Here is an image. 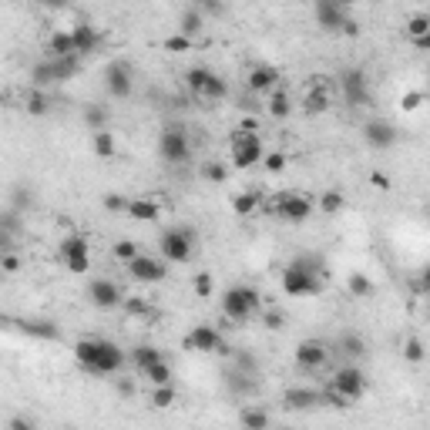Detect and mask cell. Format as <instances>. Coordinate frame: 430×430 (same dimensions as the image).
Instances as JSON below:
<instances>
[{
    "instance_id": "6da1fadb",
    "label": "cell",
    "mask_w": 430,
    "mask_h": 430,
    "mask_svg": "<svg viewBox=\"0 0 430 430\" xmlns=\"http://www.w3.org/2000/svg\"><path fill=\"white\" fill-rule=\"evenodd\" d=\"M74 360L81 363V370H88L94 377H115L124 367V350L111 339H77Z\"/></svg>"
},
{
    "instance_id": "7a4b0ae2",
    "label": "cell",
    "mask_w": 430,
    "mask_h": 430,
    "mask_svg": "<svg viewBox=\"0 0 430 430\" xmlns=\"http://www.w3.org/2000/svg\"><path fill=\"white\" fill-rule=\"evenodd\" d=\"M326 282V266L316 256H296L282 269V292L286 296H316Z\"/></svg>"
},
{
    "instance_id": "3957f363",
    "label": "cell",
    "mask_w": 430,
    "mask_h": 430,
    "mask_svg": "<svg viewBox=\"0 0 430 430\" xmlns=\"http://www.w3.org/2000/svg\"><path fill=\"white\" fill-rule=\"evenodd\" d=\"M262 309V296L252 286H229L222 292V313L232 322H249Z\"/></svg>"
},
{
    "instance_id": "277c9868",
    "label": "cell",
    "mask_w": 430,
    "mask_h": 430,
    "mask_svg": "<svg viewBox=\"0 0 430 430\" xmlns=\"http://www.w3.org/2000/svg\"><path fill=\"white\" fill-rule=\"evenodd\" d=\"M158 246H162V259L175 262V266H185L192 259V249H195V229L188 226H171L158 235Z\"/></svg>"
},
{
    "instance_id": "5b68a950",
    "label": "cell",
    "mask_w": 430,
    "mask_h": 430,
    "mask_svg": "<svg viewBox=\"0 0 430 430\" xmlns=\"http://www.w3.org/2000/svg\"><path fill=\"white\" fill-rule=\"evenodd\" d=\"M229 152H232V165H235L239 171L252 169V165H262V158H266V148H262L259 135L242 131V128H235V131H232Z\"/></svg>"
},
{
    "instance_id": "8992f818",
    "label": "cell",
    "mask_w": 430,
    "mask_h": 430,
    "mask_svg": "<svg viewBox=\"0 0 430 430\" xmlns=\"http://www.w3.org/2000/svg\"><path fill=\"white\" fill-rule=\"evenodd\" d=\"M266 212H273L276 219H282V222L303 226V222H309V215H313V202H309L306 195L286 192V195H279L276 202H266Z\"/></svg>"
},
{
    "instance_id": "52a82bcc",
    "label": "cell",
    "mask_w": 430,
    "mask_h": 430,
    "mask_svg": "<svg viewBox=\"0 0 430 430\" xmlns=\"http://www.w3.org/2000/svg\"><path fill=\"white\" fill-rule=\"evenodd\" d=\"M185 350H192V353H219V356H229L232 350L226 346V339H222V333L215 330V326H209V322H199L195 330H188L182 339Z\"/></svg>"
},
{
    "instance_id": "ba28073f",
    "label": "cell",
    "mask_w": 430,
    "mask_h": 430,
    "mask_svg": "<svg viewBox=\"0 0 430 430\" xmlns=\"http://www.w3.org/2000/svg\"><path fill=\"white\" fill-rule=\"evenodd\" d=\"M58 256H61L64 269L74 273V276H81V273L91 269V246H88L84 235H67L61 246H58Z\"/></svg>"
},
{
    "instance_id": "9c48e42d",
    "label": "cell",
    "mask_w": 430,
    "mask_h": 430,
    "mask_svg": "<svg viewBox=\"0 0 430 430\" xmlns=\"http://www.w3.org/2000/svg\"><path fill=\"white\" fill-rule=\"evenodd\" d=\"M158 155L171 162V165H182L192 158V145H188V135H185L178 124H171V128H162V135H158Z\"/></svg>"
},
{
    "instance_id": "30bf717a",
    "label": "cell",
    "mask_w": 430,
    "mask_h": 430,
    "mask_svg": "<svg viewBox=\"0 0 430 430\" xmlns=\"http://www.w3.org/2000/svg\"><path fill=\"white\" fill-rule=\"evenodd\" d=\"M339 91L350 107H367L370 105V88H367V71L363 67H343L339 71Z\"/></svg>"
},
{
    "instance_id": "8fae6325",
    "label": "cell",
    "mask_w": 430,
    "mask_h": 430,
    "mask_svg": "<svg viewBox=\"0 0 430 430\" xmlns=\"http://www.w3.org/2000/svg\"><path fill=\"white\" fill-rule=\"evenodd\" d=\"M330 386H333L337 393H343L350 403H356V400L367 393V377H363V370H360V367H353V363H350V367H339L337 373H333Z\"/></svg>"
},
{
    "instance_id": "7c38bea8",
    "label": "cell",
    "mask_w": 430,
    "mask_h": 430,
    "mask_svg": "<svg viewBox=\"0 0 430 430\" xmlns=\"http://www.w3.org/2000/svg\"><path fill=\"white\" fill-rule=\"evenodd\" d=\"M105 91L111 98H128L135 91V71L128 61H111L105 67Z\"/></svg>"
},
{
    "instance_id": "4fadbf2b",
    "label": "cell",
    "mask_w": 430,
    "mask_h": 430,
    "mask_svg": "<svg viewBox=\"0 0 430 430\" xmlns=\"http://www.w3.org/2000/svg\"><path fill=\"white\" fill-rule=\"evenodd\" d=\"M330 111V77L313 74L306 81V94H303V115L316 118V115H326Z\"/></svg>"
},
{
    "instance_id": "5bb4252c",
    "label": "cell",
    "mask_w": 430,
    "mask_h": 430,
    "mask_svg": "<svg viewBox=\"0 0 430 430\" xmlns=\"http://www.w3.org/2000/svg\"><path fill=\"white\" fill-rule=\"evenodd\" d=\"M326 360H330V346H326L322 339H303V343L296 346V367L306 370V373L322 370Z\"/></svg>"
},
{
    "instance_id": "9a60e30c",
    "label": "cell",
    "mask_w": 430,
    "mask_h": 430,
    "mask_svg": "<svg viewBox=\"0 0 430 430\" xmlns=\"http://www.w3.org/2000/svg\"><path fill=\"white\" fill-rule=\"evenodd\" d=\"M88 299H91L98 309H115V306H122L124 303V292L122 286L115 282V279H94L91 286H88Z\"/></svg>"
},
{
    "instance_id": "2e32d148",
    "label": "cell",
    "mask_w": 430,
    "mask_h": 430,
    "mask_svg": "<svg viewBox=\"0 0 430 430\" xmlns=\"http://www.w3.org/2000/svg\"><path fill=\"white\" fill-rule=\"evenodd\" d=\"M313 14H316V24H320L322 31H339L343 34L346 20H350L346 7H343V4H333V0H320V4L313 7Z\"/></svg>"
},
{
    "instance_id": "e0dca14e",
    "label": "cell",
    "mask_w": 430,
    "mask_h": 430,
    "mask_svg": "<svg viewBox=\"0 0 430 430\" xmlns=\"http://www.w3.org/2000/svg\"><path fill=\"white\" fill-rule=\"evenodd\" d=\"M128 276L135 279V282H148V286H155V282H165L169 269H165L158 259H152V256H138L135 262H128Z\"/></svg>"
},
{
    "instance_id": "ac0fdd59",
    "label": "cell",
    "mask_w": 430,
    "mask_h": 430,
    "mask_svg": "<svg viewBox=\"0 0 430 430\" xmlns=\"http://www.w3.org/2000/svg\"><path fill=\"white\" fill-rule=\"evenodd\" d=\"M363 141H367L370 148H377V152H384L390 145H397V128L390 122H380V118H373V122L363 124Z\"/></svg>"
},
{
    "instance_id": "d6986e66",
    "label": "cell",
    "mask_w": 430,
    "mask_h": 430,
    "mask_svg": "<svg viewBox=\"0 0 430 430\" xmlns=\"http://www.w3.org/2000/svg\"><path fill=\"white\" fill-rule=\"evenodd\" d=\"M246 84H249V91L252 94H266V98H269V94L279 88V71L273 67V64H256V67L249 71Z\"/></svg>"
},
{
    "instance_id": "ffe728a7",
    "label": "cell",
    "mask_w": 430,
    "mask_h": 430,
    "mask_svg": "<svg viewBox=\"0 0 430 430\" xmlns=\"http://www.w3.org/2000/svg\"><path fill=\"white\" fill-rule=\"evenodd\" d=\"M282 403H286V410H313V407H322V390L289 386V390L282 393Z\"/></svg>"
},
{
    "instance_id": "44dd1931",
    "label": "cell",
    "mask_w": 430,
    "mask_h": 430,
    "mask_svg": "<svg viewBox=\"0 0 430 430\" xmlns=\"http://www.w3.org/2000/svg\"><path fill=\"white\" fill-rule=\"evenodd\" d=\"M71 37H74V51H77V58H88V54H94L98 51V44H101V37H98V31H94L91 24H74L71 27Z\"/></svg>"
},
{
    "instance_id": "7402d4cb",
    "label": "cell",
    "mask_w": 430,
    "mask_h": 430,
    "mask_svg": "<svg viewBox=\"0 0 430 430\" xmlns=\"http://www.w3.org/2000/svg\"><path fill=\"white\" fill-rule=\"evenodd\" d=\"M47 58H54V61H58V58H77L71 31H54L47 37Z\"/></svg>"
},
{
    "instance_id": "603a6c76",
    "label": "cell",
    "mask_w": 430,
    "mask_h": 430,
    "mask_svg": "<svg viewBox=\"0 0 430 430\" xmlns=\"http://www.w3.org/2000/svg\"><path fill=\"white\" fill-rule=\"evenodd\" d=\"M266 111H269V118H289L292 115V98H289V91L286 88H276V91L266 98Z\"/></svg>"
},
{
    "instance_id": "cb8c5ba5",
    "label": "cell",
    "mask_w": 430,
    "mask_h": 430,
    "mask_svg": "<svg viewBox=\"0 0 430 430\" xmlns=\"http://www.w3.org/2000/svg\"><path fill=\"white\" fill-rule=\"evenodd\" d=\"M131 363H135L141 373H148L152 367L165 363V356H162V350H158V346H148V343H145V346H135V350H131Z\"/></svg>"
},
{
    "instance_id": "d4e9b609",
    "label": "cell",
    "mask_w": 430,
    "mask_h": 430,
    "mask_svg": "<svg viewBox=\"0 0 430 430\" xmlns=\"http://www.w3.org/2000/svg\"><path fill=\"white\" fill-rule=\"evenodd\" d=\"M128 215L138 219V222H155V219L162 215V205L155 199H131L128 202Z\"/></svg>"
},
{
    "instance_id": "484cf974",
    "label": "cell",
    "mask_w": 430,
    "mask_h": 430,
    "mask_svg": "<svg viewBox=\"0 0 430 430\" xmlns=\"http://www.w3.org/2000/svg\"><path fill=\"white\" fill-rule=\"evenodd\" d=\"M239 424H242V430H269V410H262V407H242L239 410Z\"/></svg>"
},
{
    "instance_id": "4316f807",
    "label": "cell",
    "mask_w": 430,
    "mask_h": 430,
    "mask_svg": "<svg viewBox=\"0 0 430 430\" xmlns=\"http://www.w3.org/2000/svg\"><path fill=\"white\" fill-rule=\"evenodd\" d=\"M51 61V71H54V81H71V77L81 71V58H47Z\"/></svg>"
},
{
    "instance_id": "83f0119b",
    "label": "cell",
    "mask_w": 430,
    "mask_h": 430,
    "mask_svg": "<svg viewBox=\"0 0 430 430\" xmlns=\"http://www.w3.org/2000/svg\"><path fill=\"white\" fill-rule=\"evenodd\" d=\"M199 31H202V11L199 7L182 11V17H178V34H185V37H192V41H195V34Z\"/></svg>"
},
{
    "instance_id": "f1b7e54d",
    "label": "cell",
    "mask_w": 430,
    "mask_h": 430,
    "mask_svg": "<svg viewBox=\"0 0 430 430\" xmlns=\"http://www.w3.org/2000/svg\"><path fill=\"white\" fill-rule=\"evenodd\" d=\"M107 122H111V115H107L105 105H88L84 107V124H88L91 131H107Z\"/></svg>"
},
{
    "instance_id": "f546056e",
    "label": "cell",
    "mask_w": 430,
    "mask_h": 430,
    "mask_svg": "<svg viewBox=\"0 0 430 430\" xmlns=\"http://www.w3.org/2000/svg\"><path fill=\"white\" fill-rule=\"evenodd\" d=\"M209 77H212L209 67H188V71H185V84H188V91L195 94V98H202L205 84H209Z\"/></svg>"
},
{
    "instance_id": "4dcf8cb0",
    "label": "cell",
    "mask_w": 430,
    "mask_h": 430,
    "mask_svg": "<svg viewBox=\"0 0 430 430\" xmlns=\"http://www.w3.org/2000/svg\"><path fill=\"white\" fill-rule=\"evenodd\" d=\"M24 107H27V115H34V118H44L47 111H51V98H47L44 91H37V88H34V91L24 98Z\"/></svg>"
},
{
    "instance_id": "1f68e13d",
    "label": "cell",
    "mask_w": 430,
    "mask_h": 430,
    "mask_svg": "<svg viewBox=\"0 0 430 430\" xmlns=\"http://www.w3.org/2000/svg\"><path fill=\"white\" fill-rule=\"evenodd\" d=\"M24 333L41 337V339H61V330H58L54 322H44V320H27L24 322Z\"/></svg>"
},
{
    "instance_id": "d6a6232c",
    "label": "cell",
    "mask_w": 430,
    "mask_h": 430,
    "mask_svg": "<svg viewBox=\"0 0 430 430\" xmlns=\"http://www.w3.org/2000/svg\"><path fill=\"white\" fill-rule=\"evenodd\" d=\"M31 81H34V88H37V91H44L47 84H58V81H54V71H51V61H41V64H34L31 67Z\"/></svg>"
},
{
    "instance_id": "836d02e7",
    "label": "cell",
    "mask_w": 430,
    "mask_h": 430,
    "mask_svg": "<svg viewBox=\"0 0 430 430\" xmlns=\"http://www.w3.org/2000/svg\"><path fill=\"white\" fill-rule=\"evenodd\" d=\"M343 205H346V199L339 195L337 188H326L320 195V209H322V215H339L343 212Z\"/></svg>"
},
{
    "instance_id": "e575fe53",
    "label": "cell",
    "mask_w": 430,
    "mask_h": 430,
    "mask_svg": "<svg viewBox=\"0 0 430 430\" xmlns=\"http://www.w3.org/2000/svg\"><path fill=\"white\" fill-rule=\"evenodd\" d=\"M346 289H350V296H356V299H367V296H373V282H370L363 273H350Z\"/></svg>"
},
{
    "instance_id": "d590c367",
    "label": "cell",
    "mask_w": 430,
    "mask_h": 430,
    "mask_svg": "<svg viewBox=\"0 0 430 430\" xmlns=\"http://www.w3.org/2000/svg\"><path fill=\"white\" fill-rule=\"evenodd\" d=\"M256 209H259V195H256V192H242V195H235V199H232V212L242 215V219L252 215Z\"/></svg>"
},
{
    "instance_id": "8d00e7d4",
    "label": "cell",
    "mask_w": 430,
    "mask_h": 430,
    "mask_svg": "<svg viewBox=\"0 0 430 430\" xmlns=\"http://www.w3.org/2000/svg\"><path fill=\"white\" fill-rule=\"evenodd\" d=\"M91 145H94V155H98V158H115V135H111V131H94Z\"/></svg>"
},
{
    "instance_id": "74e56055",
    "label": "cell",
    "mask_w": 430,
    "mask_h": 430,
    "mask_svg": "<svg viewBox=\"0 0 430 430\" xmlns=\"http://www.w3.org/2000/svg\"><path fill=\"white\" fill-rule=\"evenodd\" d=\"M202 98H205V101H222V98H229V84H226V77H219V74L209 77V84H205Z\"/></svg>"
},
{
    "instance_id": "f35d334b",
    "label": "cell",
    "mask_w": 430,
    "mask_h": 430,
    "mask_svg": "<svg viewBox=\"0 0 430 430\" xmlns=\"http://www.w3.org/2000/svg\"><path fill=\"white\" fill-rule=\"evenodd\" d=\"M363 350H367V346H363V339L356 337V333H343V337H339V353L343 356L356 360V356H363Z\"/></svg>"
},
{
    "instance_id": "ab89813d",
    "label": "cell",
    "mask_w": 430,
    "mask_h": 430,
    "mask_svg": "<svg viewBox=\"0 0 430 430\" xmlns=\"http://www.w3.org/2000/svg\"><path fill=\"white\" fill-rule=\"evenodd\" d=\"M403 31H407V37H410V41H417V37L430 34V14H414L407 24H403Z\"/></svg>"
},
{
    "instance_id": "60d3db41",
    "label": "cell",
    "mask_w": 430,
    "mask_h": 430,
    "mask_svg": "<svg viewBox=\"0 0 430 430\" xmlns=\"http://www.w3.org/2000/svg\"><path fill=\"white\" fill-rule=\"evenodd\" d=\"M162 47H165L169 54H188V51L195 47V41H192V37H185V34H171V37L162 41Z\"/></svg>"
},
{
    "instance_id": "b9f144b4",
    "label": "cell",
    "mask_w": 430,
    "mask_h": 430,
    "mask_svg": "<svg viewBox=\"0 0 430 430\" xmlns=\"http://www.w3.org/2000/svg\"><path fill=\"white\" fill-rule=\"evenodd\" d=\"M138 256H141L138 242H131V239H118V242H115V259H122L124 266H128V262H135Z\"/></svg>"
},
{
    "instance_id": "7bdbcfd3",
    "label": "cell",
    "mask_w": 430,
    "mask_h": 430,
    "mask_svg": "<svg viewBox=\"0 0 430 430\" xmlns=\"http://www.w3.org/2000/svg\"><path fill=\"white\" fill-rule=\"evenodd\" d=\"M171 403H175V386H155L152 390V407L155 410H169Z\"/></svg>"
},
{
    "instance_id": "ee69618b",
    "label": "cell",
    "mask_w": 430,
    "mask_h": 430,
    "mask_svg": "<svg viewBox=\"0 0 430 430\" xmlns=\"http://www.w3.org/2000/svg\"><path fill=\"white\" fill-rule=\"evenodd\" d=\"M141 377H148V384H152V386H169V384H171V367H169V360H165V363H158V367H152L148 373H141Z\"/></svg>"
},
{
    "instance_id": "f6af8a7d",
    "label": "cell",
    "mask_w": 430,
    "mask_h": 430,
    "mask_svg": "<svg viewBox=\"0 0 430 430\" xmlns=\"http://www.w3.org/2000/svg\"><path fill=\"white\" fill-rule=\"evenodd\" d=\"M424 343H420V339L417 337H410V339H403V360H407V363H424Z\"/></svg>"
},
{
    "instance_id": "bcb514c9",
    "label": "cell",
    "mask_w": 430,
    "mask_h": 430,
    "mask_svg": "<svg viewBox=\"0 0 430 430\" xmlns=\"http://www.w3.org/2000/svg\"><path fill=\"white\" fill-rule=\"evenodd\" d=\"M202 178H205V182H226V178H229V169H226L222 162H205V165H202Z\"/></svg>"
},
{
    "instance_id": "7dc6e473",
    "label": "cell",
    "mask_w": 430,
    "mask_h": 430,
    "mask_svg": "<svg viewBox=\"0 0 430 430\" xmlns=\"http://www.w3.org/2000/svg\"><path fill=\"white\" fill-rule=\"evenodd\" d=\"M322 407H333V410H346V407H350V400L343 397V393H337L333 386H326V390H322Z\"/></svg>"
},
{
    "instance_id": "c3c4849f",
    "label": "cell",
    "mask_w": 430,
    "mask_h": 430,
    "mask_svg": "<svg viewBox=\"0 0 430 430\" xmlns=\"http://www.w3.org/2000/svg\"><path fill=\"white\" fill-rule=\"evenodd\" d=\"M262 326L273 330V333H279V330L286 326V316H282L279 309H266V313H262Z\"/></svg>"
},
{
    "instance_id": "681fc988",
    "label": "cell",
    "mask_w": 430,
    "mask_h": 430,
    "mask_svg": "<svg viewBox=\"0 0 430 430\" xmlns=\"http://www.w3.org/2000/svg\"><path fill=\"white\" fill-rule=\"evenodd\" d=\"M235 367L242 370V377H256V356L246 353V350H239V353H235Z\"/></svg>"
},
{
    "instance_id": "f907efd6",
    "label": "cell",
    "mask_w": 430,
    "mask_h": 430,
    "mask_svg": "<svg viewBox=\"0 0 430 430\" xmlns=\"http://www.w3.org/2000/svg\"><path fill=\"white\" fill-rule=\"evenodd\" d=\"M124 313H128V316H145V313H148V303H145V299H138V296H124Z\"/></svg>"
},
{
    "instance_id": "816d5d0a",
    "label": "cell",
    "mask_w": 430,
    "mask_h": 430,
    "mask_svg": "<svg viewBox=\"0 0 430 430\" xmlns=\"http://www.w3.org/2000/svg\"><path fill=\"white\" fill-rule=\"evenodd\" d=\"M192 286H195V296H202V299H209V296H212V292H215V286H212V276H209V273H199Z\"/></svg>"
},
{
    "instance_id": "f5cc1de1",
    "label": "cell",
    "mask_w": 430,
    "mask_h": 430,
    "mask_svg": "<svg viewBox=\"0 0 430 430\" xmlns=\"http://www.w3.org/2000/svg\"><path fill=\"white\" fill-rule=\"evenodd\" d=\"M262 169H266V171H282V169H286V155H282V152H266V158H262Z\"/></svg>"
},
{
    "instance_id": "db71d44e",
    "label": "cell",
    "mask_w": 430,
    "mask_h": 430,
    "mask_svg": "<svg viewBox=\"0 0 430 430\" xmlns=\"http://www.w3.org/2000/svg\"><path fill=\"white\" fill-rule=\"evenodd\" d=\"M0 269H4L7 276L20 273V256H17V252H4V256H0Z\"/></svg>"
},
{
    "instance_id": "11a10c76",
    "label": "cell",
    "mask_w": 430,
    "mask_h": 430,
    "mask_svg": "<svg viewBox=\"0 0 430 430\" xmlns=\"http://www.w3.org/2000/svg\"><path fill=\"white\" fill-rule=\"evenodd\" d=\"M420 105H424V91H407L400 98V107H403V111H417Z\"/></svg>"
},
{
    "instance_id": "9f6ffc18",
    "label": "cell",
    "mask_w": 430,
    "mask_h": 430,
    "mask_svg": "<svg viewBox=\"0 0 430 430\" xmlns=\"http://www.w3.org/2000/svg\"><path fill=\"white\" fill-rule=\"evenodd\" d=\"M101 205H105L107 212H128V199H122V195H105Z\"/></svg>"
},
{
    "instance_id": "6f0895ef",
    "label": "cell",
    "mask_w": 430,
    "mask_h": 430,
    "mask_svg": "<svg viewBox=\"0 0 430 430\" xmlns=\"http://www.w3.org/2000/svg\"><path fill=\"white\" fill-rule=\"evenodd\" d=\"M370 185H373L377 192H390V178H386L384 171H373V175H370Z\"/></svg>"
},
{
    "instance_id": "680465c9",
    "label": "cell",
    "mask_w": 430,
    "mask_h": 430,
    "mask_svg": "<svg viewBox=\"0 0 430 430\" xmlns=\"http://www.w3.org/2000/svg\"><path fill=\"white\" fill-rule=\"evenodd\" d=\"M11 430H34V424L24 420V417H14V420H11Z\"/></svg>"
},
{
    "instance_id": "91938a15",
    "label": "cell",
    "mask_w": 430,
    "mask_h": 430,
    "mask_svg": "<svg viewBox=\"0 0 430 430\" xmlns=\"http://www.w3.org/2000/svg\"><path fill=\"white\" fill-rule=\"evenodd\" d=\"M410 44H414L417 51H424V54H430V34H424V37H417V41H410Z\"/></svg>"
},
{
    "instance_id": "94428289",
    "label": "cell",
    "mask_w": 430,
    "mask_h": 430,
    "mask_svg": "<svg viewBox=\"0 0 430 430\" xmlns=\"http://www.w3.org/2000/svg\"><path fill=\"white\" fill-rule=\"evenodd\" d=\"M118 393H122V397H135V384H131V380H122V384H118Z\"/></svg>"
},
{
    "instance_id": "6125c7cd",
    "label": "cell",
    "mask_w": 430,
    "mask_h": 430,
    "mask_svg": "<svg viewBox=\"0 0 430 430\" xmlns=\"http://www.w3.org/2000/svg\"><path fill=\"white\" fill-rule=\"evenodd\" d=\"M202 11H205V14H222L226 7H222V4H215V0H209V4H202Z\"/></svg>"
},
{
    "instance_id": "be15d7a7",
    "label": "cell",
    "mask_w": 430,
    "mask_h": 430,
    "mask_svg": "<svg viewBox=\"0 0 430 430\" xmlns=\"http://www.w3.org/2000/svg\"><path fill=\"white\" fill-rule=\"evenodd\" d=\"M420 289H427V292H430V266L424 269V276H420Z\"/></svg>"
}]
</instances>
